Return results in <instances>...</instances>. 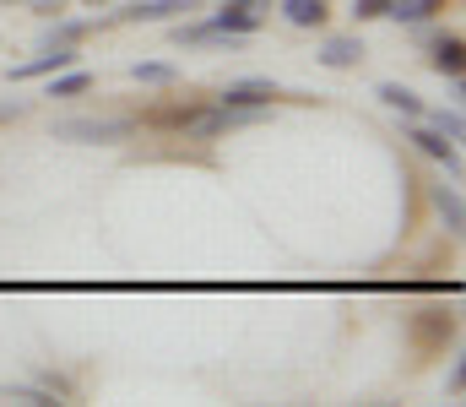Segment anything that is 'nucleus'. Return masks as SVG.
<instances>
[{"mask_svg": "<svg viewBox=\"0 0 466 407\" xmlns=\"http://www.w3.org/2000/svg\"><path fill=\"white\" fill-rule=\"evenodd\" d=\"M136 120H55V141H82V147H98V141H130Z\"/></svg>", "mask_w": 466, "mask_h": 407, "instance_id": "f257e3e1", "label": "nucleus"}, {"mask_svg": "<svg viewBox=\"0 0 466 407\" xmlns=\"http://www.w3.org/2000/svg\"><path fill=\"white\" fill-rule=\"evenodd\" d=\"M266 11H271V0H228V5H223V11H212L207 22H212V27H223V33H244V38H249V33L266 22Z\"/></svg>", "mask_w": 466, "mask_h": 407, "instance_id": "f03ea898", "label": "nucleus"}, {"mask_svg": "<svg viewBox=\"0 0 466 407\" xmlns=\"http://www.w3.org/2000/svg\"><path fill=\"white\" fill-rule=\"evenodd\" d=\"M66 66H76V44H44V55H33V60H22V66L11 71V82H33V76H55V71H66Z\"/></svg>", "mask_w": 466, "mask_h": 407, "instance_id": "7ed1b4c3", "label": "nucleus"}, {"mask_svg": "<svg viewBox=\"0 0 466 407\" xmlns=\"http://www.w3.org/2000/svg\"><path fill=\"white\" fill-rule=\"evenodd\" d=\"M451 337H456L451 310H418V348H445Z\"/></svg>", "mask_w": 466, "mask_h": 407, "instance_id": "20e7f679", "label": "nucleus"}, {"mask_svg": "<svg viewBox=\"0 0 466 407\" xmlns=\"http://www.w3.org/2000/svg\"><path fill=\"white\" fill-rule=\"evenodd\" d=\"M271 98H282V93H277V82H260V76L255 82H233L228 93H223L228 109H266Z\"/></svg>", "mask_w": 466, "mask_h": 407, "instance_id": "39448f33", "label": "nucleus"}, {"mask_svg": "<svg viewBox=\"0 0 466 407\" xmlns=\"http://www.w3.org/2000/svg\"><path fill=\"white\" fill-rule=\"evenodd\" d=\"M179 11H196V0H136L119 11V22H168Z\"/></svg>", "mask_w": 466, "mask_h": 407, "instance_id": "423d86ee", "label": "nucleus"}, {"mask_svg": "<svg viewBox=\"0 0 466 407\" xmlns=\"http://www.w3.org/2000/svg\"><path fill=\"white\" fill-rule=\"evenodd\" d=\"M407 141H412L418 152H429V158H440L445 168H456V141H451L445 131H434V126H412V131H407Z\"/></svg>", "mask_w": 466, "mask_h": 407, "instance_id": "0eeeda50", "label": "nucleus"}, {"mask_svg": "<svg viewBox=\"0 0 466 407\" xmlns=\"http://www.w3.org/2000/svg\"><path fill=\"white\" fill-rule=\"evenodd\" d=\"M358 60H363V44L358 38H326L320 44V66H331V71H348Z\"/></svg>", "mask_w": 466, "mask_h": 407, "instance_id": "6e6552de", "label": "nucleus"}, {"mask_svg": "<svg viewBox=\"0 0 466 407\" xmlns=\"http://www.w3.org/2000/svg\"><path fill=\"white\" fill-rule=\"evenodd\" d=\"M380 104H390V109H401L407 120H423V98H418L412 87H401V82H380Z\"/></svg>", "mask_w": 466, "mask_h": 407, "instance_id": "1a4fd4ad", "label": "nucleus"}, {"mask_svg": "<svg viewBox=\"0 0 466 407\" xmlns=\"http://www.w3.org/2000/svg\"><path fill=\"white\" fill-rule=\"evenodd\" d=\"M282 16H288L293 27H320V22L331 16V5H326V0H282Z\"/></svg>", "mask_w": 466, "mask_h": 407, "instance_id": "9d476101", "label": "nucleus"}, {"mask_svg": "<svg viewBox=\"0 0 466 407\" xmlns=\"http://www.w3.org/2000/svg\"><path fill=\"white\" fill-rule=\"evenodd\" d=\"M196 109H201L196 98H190V104H163V109H152V115H147V126H163V131H185V126L196 120Z\"/></svg>", "mask_w": 466, "mask_h": 407, "instance_id": "9b49d317", "label": "nucleus"}, {"mask_svg": "<svg viewBox=\"0 0 466 407\" xmlns=\"http://www.w3.org/2000/svg\"><path fill=\"white\" fill-rule=\"evenodd\" d=\"M466 49H461V38H445L440 49H434V71L440 76H451V82H461V71H466V60H461Z\"/></svg>", "mask_w": 466, "mask_h": 407, "instance_id": "f8f14e48", "label": "nucleus"}, {"mask_svg": "<svg viewBox=\"0 0 466 407\" xmlns=\"http://www.w3.org/2000/svg\"><path fill=\"white\" fill-rule=\"evenodd\" d=\"M87 87H93V76H87V71H71V66L49 76V98H76V93H87Z\"/></svg>", "mask_w": 466, "mask_h": 407, "instance_id": "ddd939ff", "label": "nucleus"}, {"mask_svg": "<svg viewBox=\"0 0 466 407\" xmlns=\"http://www.w3.org/2000/svg\"><path fill=\"white\" fill-rule=\"evenodd\" d=\"M434 207H440L445 229H461V196H456L451 185H434Z\"/></svg>", "mask_w": 466, "mask_h": 407, "instance_id": "4468645a", "label": "nucleus"}, {"mask_svg": "<svg viewBox=\"0 0 466 407\" xmlns=\"http://www.w3.org/2000/svg\"><path fill=\"white\" fill-rule=\"evenodd\" d=\"M0 397H5V402H33V407H55V392H44V386H0Z\"/></svg>", "mask_w": 466, "mask_h": 407, "instance_id": "2eb2a0df", "label": "nucleus"}, {"mask_svg": "<svg viewBox=\"0 0 466 407\" xmlns=\"http://www.w3.org/2000/svg\"><path fill=\"white\" fill-rule=\"evenodd\" d=\"M93 33V22H55L49 33H44V44H82Z\"/></svg>", "mask_w": 466, "mask_h": 407, "instance_id": "dca6fc26", "label": "nucleus"}, {"mask_svg": "<svg viewBox=\"0 0 466 407\" xmlns=\"http://www.w3.org/2000/svg\"><path fill=\"white\" fill-rule=\"evenodd\" d=\"M130 76H136V82H157V87H163V82H174L179 71H174V66H163V60H147V66H130Z\"/></svg>", "mask_w": 466, "mask_h": 407, "instance_id": "f3484780", "label": "nucleus"}, {"mask_svg": "<svg viewBox=\"0 0 466 407\" xmlns=\"http://www.w3.org/2000/svg\"><path fill=\"white\" fill-rule=\"evenodd\" d=\"M429 126H434V131H445L451 136V141H461V115H456V109H440V115H429Z\"/></svg>", "mask_w": 466, "mask_h": 407, "instance_id": "a211bd4d", "label": "nucleus"}, {"mask_svg": "<svg viewBox=\"0 0 466 407\" xmlns=\"http://www.w3.org/2000/svg\"><path fill=\"white\" fill-rule=\"evenodd\" d=\"M385 11H390V0H358V5H352L358 22H374V16H385Z\"/></svg>", "mask_w": 466, "mask_h": 407, "instance_id": "6ab92c4d", "label": "nucleus"}, {"mask_svg": "<svg viewBox=\"0 0 466 407\" xmlns=\"http://www.w3.org/2000/svg\"><path fill=\"white\" fill-rule=\"evenodd\" d=\"M440 5H445V0H418V11H423V22H429V16H434Z\"/></svg>", "mask_w": 466, "mask_h": 407, "instance_id": "aec40b11", "label": "nucleus"}, {"mask_svg": "<svg viewBox=\"0 0 466 407\" xmlns=\"http://www.w3.org/2000/svg\"><path fill=\"white\" fill-rule=\"evenodd\" d=\"M11 115H22V104H0V120H11Z\"/></svg>", "mask_w": 466, "mask_h": 407, "instance_id": "412c9836", "label": "nucleus"}, {"mask_svg": "<svg viewBox=\"0 0 466 407\" xmlns=\"http://www.w3.org/2000/svg\"><path fill=\"white\" fill-rule=\"evenodd\" d=\"M5 5H11V0H5ZM16 5H38V0H16Z\"/></svg>", "mask_w": 466, "mask_h": 407, "instance_id": "4be33fe9", "label": "nucleus"}]
</instances>
